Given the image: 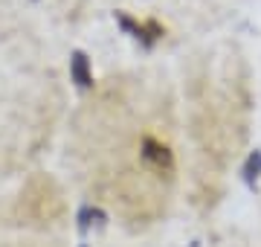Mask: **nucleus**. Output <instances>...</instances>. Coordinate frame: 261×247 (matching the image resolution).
<instances>
[{
	"label": "nucleus",
	"instance_id": "3",
	"mask_svg": "<svg viewBox=\"0 0 261 247\" xmlns=\"http://www.w3.org/2000/svg\"><path fill=\"white\" fill-rule=\"evenodd\" d=\"M70 76L79 87H93V70H90V58L82 50H75L70 58Z\"/></svg>",
	"mask_w": 261,
	"mask_h": 247
},
{
	"label": "nucleus",
	"instance_id": "4",
	"mask_svg": "<svg viewBox=\"0 0 261 247\" xmlns=\"http://www.w3.org/2000/svg\"><path fill=\"white\" fill-rule=\"evenodd\" d=\"M82 247H87V244H82Z\"/></svg>",
	"mask_w": 261,
	"mask_h": 247
},
{
	"label": "nucleus",
	"instance_id": "1",
	"mask_svg": "<svg viewBox=\"0 0 261 247\" xmlns=\"http://www.w3.org/2000/svg\"><path fill=\"white\" fill-rule=\"evenodd\" d=\"M140 157L145 160V166H151L154 171H166V175H171L174 171V154H171V149H168L166 143H160L157 137H142L140 143Z\"/></svg>",
	"mask_w": 261,
	"mask_h": 247
},
{
	"label": "nucleus",
	"instance_id": "2",
	"mask_svg": "<svg viewBox=\"0 0 261 247\" xmlns=\"http://www.w3.org/2000/svg\"><path fill=\"white\" fill-rule=\"evenodd\" d=\"M116 23H119L122 29H128V32L140 41L142 47H151V44H154V41H160V38H163V32H166L157 20H142V23H137V20L128 18L125 12H116Z\"/></svg>",
	"mask_w": 261,
	"mask_h": 247
}]
</instances>
